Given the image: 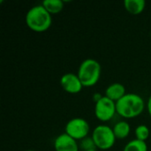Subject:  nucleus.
Listing matches in <instances>:
<instances>
[{"label": "nucleus", "instance_id": "f257e3e1", "mask_svg": "<svg viewBox=\"0 0 151 151\" xmlns=\"http://www.w3.org/2000/svg\"><path fill=\"white\" fill-rule=\"evenodd\" d=\"M146 104L143 98L135 93H127L116 103L117 113L127 119L139 117L144 111Z\"/></svg>", "mask_w": 151, "mask_h": 151}, {"label": "nucleus", "instance_id": "f03ea898", "mask_svg": "<svg viewBox=\"0 0 151 151\" xmlns=\"http://www.w3.org/2000/svg\"><path fill=\"white\" fill-rule=\"evenodd\" d=\"M25 21L28 28L32 31L42 33L51 27L52 15L43 7L42 4H37L27 11Z\"/></svg>", "mask_w": 151, "mask_h": 151}, {"label": "nucleus", "instance_id": "7ed1b4c3", "mask_svg": "<svg viewBox=\"0 0 151 151\" xmlns=\"http://www.w3.org/2000/svg\"><path fill=\"white\" fill-rule=\"evenodd\" d=\"M102 73L101 64L94 58H86L83 60L78 69V76L85 88L95 86L100 80Z\"/></svg>", "mask_w": 151, "mask_h": 151}, {"label": "nucleus", "instance_id": "20e7f679", "mask_svg": "<svg viewBox=\"0 0 151 151\" xmlns=\"http://www.w3.org/2000/svg\"><path fill=\"white\" fill-rule=\"evenodd\" d=\"M92 139L95 142L96 150H111L116 142V136L113 129L106 125L96 126L92 132Z\"/></svg>", "mask_w": 151, "mask_h": 151}, {"label": "nucleus", "instance_id": "39448f33", "mask_svg": "<svg viewBox=\"0 0 151 151\" xmlns=\"http://www.w3.org/2000/svg\"><path fill=\"white\" fill-rule=\"evenodd\" d=\"M90 132L88 122L83 118L71 119L65 125V133L71 136L73 139L80 142L88 137Z\"/></svg>", "mask_w": 151, "mask_h": 151}, {"label": "nucleus", "instance_id": "423d86ee", "mask_svg": "<svg viewBox=\"0 0 151 151\" xmlns=\"http://www.w3.org/2000/svg\"><path fill=\"white\" fill-rule=\"evenodd\" d=\"M117 113L116 103L104 96L95 104V115L101 122L110 121Z\"/></svg>", "mask_w": 151, "mask_h": 151}, {"label": "nucleus", "instance_id": "0eeeda50", "mask_svg": "<svg viewBox=\"0 0 151 151\" xmlns=\"http://www.w3.org/2000/svg\"><path fill=\"white\" fill-rule=\"evenodd\" d=\"M60 86L68 94H78L84 88L78 74L73 73H67L61 76Z\"/></svg>", "mask_w": 151, "mask_h": 151}, {"label": "nucleus", "instance_id": "6e6552de", "mask_svg": "<svg viewBox=\"0 0 151 151\" xmlns=\"http://www.w3.org/2000/svg\"><path fill=\"white\" fill-rule=\"evenodd\" d=\"M54 150L55 151H80V146L76 140L63 133L55 139Z\"/></svg>", "mask_w": 151, "mask_h": 151}, {"label": "nucleus", "instance_id": "1a4fd4ad", "mask_svg": "<svg viewBox=\"0 0 151 151\" xmlns=\"http://www.w3.org/2000/svg\"><path fill=\"white\" fill-rule=\"evenodd\" d=\"M127 94V90L125 86L122 83L119 82H114L110 84L106 89L104 96L111 99V101L117 103L119 100H120L125 95Z\"/></svg>", "mask_w": 151, "mask_h": 151}, {"label": "nucleus", "instance_id": "9d476101", "mask_svg": "<svg viewBox=\"0 0 151 151\" xmlns=\"http://www.w3.org/2000/svg\"><path fill=\"white\" fill-rule=\"evenodd\" d=\"M124 7L130 14L139 15L144 11L146 7V2L144 0H125Z\"/></svg>", "mask_w": 151, "mask_h": 151}, {"label": "nucleus", "instance_id": "9b49d317", "mask_svg": "<svg viewBox=\"0 0 151 151\" xmlns=\"http://www.w3.org/2000/svg\"><path fill=\"white\" fill-rule=\"evenodd\" d=\"M112 129H113V133L116 138L120 139V140H123L128 137L131 132L130 124L126 120H121V121L117 122L112 127Z\"/></svg>", "mask_w": 151, "mask_h": 151}, {"label": "nucleus", "instance_id": "f8f14e48", "mask_svg": "<svg viewBox=\"0 0 151 151\" xmlns=\"http://www.w3.org/2000/svg\"><path fill=\"white\" fill-rule=\"evenodd\" d=\"M42 4L51 15L61 12L65 7V4L62 0H44Z\"/></svg>", "mask_w": 151, "mask_h": 151}, {"label": "nucleus", "instance_id": "ddd939ff", "mask_svg": "<svg viewBox=\"0 0 151 151\" xmlns=\"http://www.w3.org/2000/svg\"><path fill=\"white\" fill-rule=\"evenodd\" d=\"M123 151H148V145L146 142L134 139L125 145Z\"/></svg>", "mask_w": 151, "mask_h": 151}, {"label": "nucleus", "instance_id": "4468645a", "mask_svg": "<svg viewBox=\"0 0 151 151\" xmlns=\"http://www.w3.org/2000/svg\"><path fill=\"white\" fill-rule=\"evenodd\" d=\"M134 134H135V139L139 141L146 142L150 137V131L146 125H139L136 127Z\"/></svg>", "mask_w": 151, "mask_h": 151}, {"label": "nucleus", "instance_id": "2eb2a0df", "mask_svg": "<svg viewBox=\"0 0 151 151\" xmlns=\"http://www.w3.org/2000/svg\"><path fill=\"white\" fill-rule=\"evenodd\" d=\"M79 146H80V149H81V151L97 150L92 137H89V136L80 141Z\"/></svg>", "mask_w": 151, "mask_h": 151}, {"label": "nucleus", "instance_id": "dca6fc26", "mask_svg": "<svg viewBox=\"0 0 151 151\" xmlns=\"http://www.w3.org/2000/svg\"><path fill=\"white\" fill-rule=\"evenodd\" d=\"M146 107H147V110H148L149 114H150V116L151 118V96H150V98H149V100H148V102H147Z\"/></svg>", "mask_w": 151, "mask_h": 151}, {"label": "nucleus", "instance_id": "f3484780", "mask_svg": "<svg viewBox=\"0 0 151 151\" xmlns=\"http://www.w3.org/2000/svg\"><path fill=\"white\" fill-rule=\"evenodd\" d=\"M25 151H36V150H25Z\"/></svg>", "mask_w": 151, "mask_h": 151}, {"label": "nucleus", "instance_id": "a211bd4d", "mask_svg": "<svg viewBox=\"0 0 151 151\" xmlns=\"http://www.w3.org/2000/svg\"><path fill=\"white\" fill-rule=\"evenodd\" d=\"M87 151H97V150H87Z\"/></svg>", "mask_w": 151, "mask_h": 151}]
</instances>
